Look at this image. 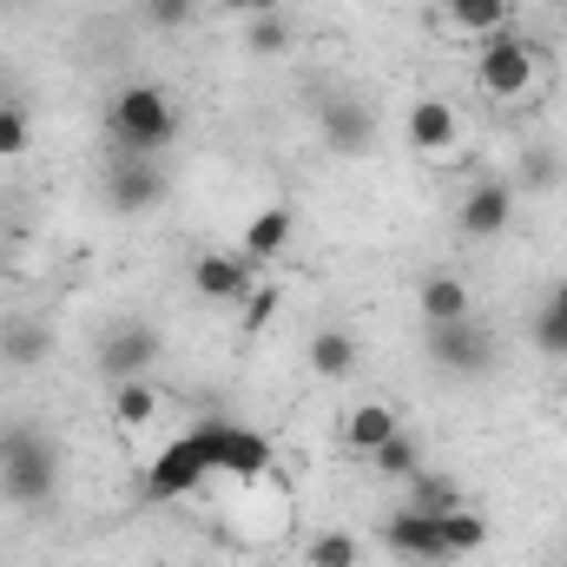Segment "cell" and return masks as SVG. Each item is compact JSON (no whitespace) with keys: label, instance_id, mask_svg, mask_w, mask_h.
<instances>
[{"label":"cell","instance_id":"6da1fadb","mask_svg":"<svg viewBox=\"0 0 567 567\" xmlns=\"http://www.w3.org/2000/svg\"><path fill=\"white\" fill-rule=\"evenodd\" d=\"M383 548L403 555V561H423V567H442V561H468L475 548H488V522L475 508H455V515H416V508H396L383 522Z\"/></svg>","mask_w":567,"mask_h":567},{"label":"cell","instance_id":"7a4b0ae2","mask_svg":"<svg viewBox=\"0 0 567 567\" xmlns=\"http://www.w3.org/2000/svg\"><path fill=\"white\" fill-rule=\"evenodd\" d=\"M106 140H113V152H126V158H158V152H172V145H178V106H172V93L152 86V80L120 86L113 106H106Z\"/></svg>","mask_w":567,"mask_h":567},{"label":"cell","instance_id":"3957f363","mask_svg":"<svg viewBox=\"0 0 567 567\" xmlns=\"http://www.w3.org/2000/svg\"><path fill=\"white\" fill-rule=\"evenodd\" d=\"M0 495L13 508H47L60 495V449L40 429H7L0 435Z\"/></svg>","mask_w":567,"mask_h":567},{"label":"cell","instance_id":"277c9868","mask_svg":"<svg viewBox=\"0 0 567 567\" xmlns=\"http://www.w3.org/2000/svg\"><path fill=\"white\" fill-rule=\"evenodd\" d=\"M475 86L488 93V100H528L535 86H542V53H535V40H522L515 27H502V33H488L482 40V53H475Z\"/></svg>","mask_w":567,"mask_h":567},{"label":"cell","instance_id":"5b68a950","mask_svg":"<svg viewBox=\"0 0 567 567\" xmlns=\"http://www.w3.org/2000/svg\"><path fill=\"white\" fill-rule=\"evenodd\" d=\"M192 442L205 449V462H212V475H231V482H265L271 468H278V449H271V435H258V429L245 423H198L192 429Z\"/></svg>","mask_w":567,"mask_h":567},{"label":"cell","instance_id":"8992f818","mask_svg":"<svg viewBox=\"0 0 567 567\" xmlns=\"http://www.w3.org/2000/svg\"><path fill=\"white\" fill-rule=\"evenodd\" d=\"M423 357L442 377H488V370H495V337H488L475 317H462V323H429Z\"/></svg>","mask_w":567,"mask_h":567},{"label":"cell","instance_id":"52a82bcc","mask_svg":"<svg viewBox=\"0 0 567 567\" xmlns=\"http://www.w3.org/2000/svg\"><path fill=\"white\" fill-rule=\"evenodd\" d=\"M515 185H508V172H488V178H475L468 192H462V205H455V231L468 238V245H495L508 225H515Z\"/></svg>","mask_w":567,"mask_h":567},{"label":"cell","instance_id":"ba28073f","mask_svg":"<svg viewBox=\"0 0 567 567\" xmlns=\"http://www.w3.org/2000/svg\"><path fill=\"white\" fill-rule=\"evenodd\" d=\"M93 363H100V377H106V383H133V377H152V363H158V330H152V323H140V317L113 323V330L100 337Z\"/></svg>","mask_w":567,"mask_h":567},{"label":"cell","instance_id":"9c48e42d","mask_svg":"<svg viewBox=\"0 0 567 567\" xmlns=\"http://www.w3.org/2000/svg\"><path fill=\"white\" fill-rule=\"evenodd\" d=\"M317 133H323V145H330L337 158H363V152L377 145V113H370V100H357V93H337V100H323V113H317Z\"/></svg>","mask_w":567,"mask_h":567},{"label":"cell","instance_id":"30bf717a","mask_svg":"<svg viewBox=\"0 0 567 567\" xmlns=\"http://www.w3.org/2000/svg\"><path fill=\"white\" fill-rule=\"evenodd\" d=\"M212 482V462H205V449L192 442V435H178L158 462H152V475H145V495L152 502H178V495H198Z\"/></svg>","mask_w":567,"mask_h":567},{"label":"cell","instance_id":"8fae6325","mask_svg":"<svg viewBox=\"0 0 567 567\" xmlns=\"http://www.w3.org/2000/svg\"><path fill=\"white\" fill-rule=\"evenodd\" d=\"M165 198V172H158V158H126V152H113V165H106V205L113 212H126V218H140Z\"/></svg>","mask_w":567,"mask_h":567},{"label":"cell","instance_id":"7c38bea8","mask_svg":"<svg viewBox=\"0 0 567 567\" xmlns=\"http://www.w3.org/2000/svg\"><path fill=\"white\" fill-rule=\"evenodd\" d=\"M251 271H258V265H251L245 251H238V258H231V251H198V258H192V290H198L205 303H245V297H251Z\"/></svg>","mask_w":567,"mask_h":567},{"label":"cell","instance_id":"4fadbf2b","mask_svg":"<svg viewBox=\"0 0 567 567\" xmlns=\"http://www.w3.org/2000/svg\"><path fill=\"white\" fill-rule=\"evenodd\" d=\"M303 363H310V377H317V383H350V377H357V363H363V343H357V330H350V323H323V330H310Z\"/></svg>","mask_w":567,"mask_h":567},{"label":"cell","instance_id":"5bb4252c","mask_svg":"<svg viewBox=\"0 0 567 567\" xmlns=\"http://www.w3.org/2000/svg\"><path fill=\"white\" fill-rule=\"evenodd\" d=\"M403 140H410V152H423V158H442V152H455V140H462V120H455V106L449 100H416L410 113H403Z\"/></svg>","mask_w":567,"mask_h":567},{"label":"cell","instance_id":"9a60e30c","mask_svg":"<svg viewBox=\"0 0 567 567\" xmlns=\"http://www.w3.org/2000/svg\"><path fill=\"white\" fill-rule=\"evenodd\" d=\"M390 435H403V416H396L390 403H377V396H370V403H350V410H343V423H337V442H343L357 462H370Z\"/></svg>","mask_w":567,"mask_h":567},{"label":"cell","instance_id":"2e32d148","mask_svg":"<svg viewBox=\"0 0 567 567\" xmlns=\"http://www.w3.org/2000/svg\"><path fill=\"white\" fill-rule=\"evenodd\" d=\"M290 231H297V218H290V205H265L251 225H245V238H238V251L251 258V265H271L284 258V245H290Z\"/></svg>","mask_w":567,"mask_h":567},{"label":"cell","instance_id":"e0dca14e","mask_svg":"<svg viewBox=\"0 0 567 567\" xmlns=\"http://www.w3.org/2000/svg\"><path fill=\"white\" fill-rule=\"evenodd\" d=\"M416 310H423V323H462L468 317V284L455 271H429L416 284Z\"/></svg>","mask_w":567,"mask_h":567},{"label":"cell","instance_id":"ac0fdd59","mask_svg":"<svg viewBox=\"0 0 567 567\" xmlns=\"http://www.w3.org/2000/svg\"><path fill=\"white\" fill-rule=\"evenodd\" d=\"M435 13H442L449 27L488 40V33H502V27L515 20V0H435Z\"/></svg>","mask_w":567,"mask_h":567},{"label":"cell","instance_id":"d6986e66","mask_svg":"<svg viewBox=\"0 0 567 567\" xmlns=\"http://www.w3.org/2000/svg\"><path fill=\"white\" fill-rule=\"evenodd\" d=\"M403 508H416V515H455V508H468V502H462V482H455V475L423 468L416 482H403Z\"/></svg>","mask_w":567,"mask_h":567},{"label":"cell","instance_id":"ffe728a7","mask_svg":"<svg viewBox=\"0 0 567 567\" xmlns=\"http://www.w3.org/2000/svg\"><path fill=\"white\" fill-rule=\"evenodd\" d=\"M152 416H158V383H152V377L113 383V429L140 435V429H152Z\"/></svg>","mask_w":567,"mask_h":567},{"label":"cell","instance_id":"44dd1931","mask_svg":"<svg viewBox=\"0 0 567 567\" xmlns=\"http://www.w3.org/2000/svg\"><path fill=\"white\" fill-rule=\"evenodd\" d=\"M290 40H297V27L284 20L278 7H258V13L245 20V53H251V60H284Z\"/></svg>","mask_w":567,"mask_h":567},{"label":"cell","instance_id":"7402d4cb","mask_svg":"<svg viewBox=\"0 0 567 567\" xmlns=\"http://www.w3.org/2000/svg\"><path fill=\"white\" fill-rule=\"evenodd\" d=\"M535 350L542 357H555V363H567V278L548 290V303L535 310Z\"/></svg>","mask_w":567,"mask_h":567},{"label":"cell","instance_id":"603a6c76","mask_svg":"<svg viewBox=\"0 0 567 567\" xmlns=\"http://www.w3.org/2000/svg\"><path fill=\"white\" fill-rule=\"evenodd\" d=\"M561 172H567V158L555 152V145H528V152H522V165L508 172V185H515V192H555V185H561Z\"/></svg>","mask_w":567,"mask_h":567},{"label":"cell","instance_id":"cb8c5ba5","mask_svg":"<svg viewBox=\"0 0 567 567\" xmlns=\"http://www.w3.org/2000/svg\"><path fill=\"white\" fill-rule=\"evenodd\" d=\"M370 468H377L383 482H416V475H423V442L403 429V435H390V442L370 455Z\"/></svg>","mask_w":567,"mask_h":567},{"label":"cell","instance_id":"d4e9b609","mask_svg":"<svg viewBox=\"0 0 567 567\" xmlns=\"http://www.w3.org/2000/svg\"><path fill=\"white\" fill-rule=\"evenodd\" d=\"M303 567H363V548H357V535H343V528H323V535H310Z\"/></svg>","mask_w":567,"mask_h":567},{"label":"cell","instance_id":"484cf974","mask_svg":"<svg viewBox=\"0 0 567 567\" xmlns=\"http://www.w3.org/2000/svg\"><path fill=\"white\" fill-rule=\"evenodd\" d=\"M47 350H53V337H47L40 323H7V330H0V357H7V363H40Z\"/></svg>","mask_w":567,"mask_h":567},{"label":"cell","instance_id":"4316f807","mask_svg":"<svg viewBox=\"0 0 567 567\" xmlns=\"http://www.w3.org/2000/svg\"><path fill=\"white\" fill-rule=\"evenodd\" d=\"M27 145H33V113L0 93V158H20Z\"/></svg>","mask_w":567,"mask_h":567},{"label":"cell","instance_id":"83f0119b","mask_svg":"<svg viewBox=\"0 0 567 567\" xmlns=\"http://www.w3.org/2000/svg\"><path fill=\"white\" fill-rule=\"evenodd\" d=\"M192 7H198V0H145V27L178 33V27H192Z\"/></svg>","mask_w":567,"mask_h":567},{"label":"cell","instance_id":"f1b7e54d","mask_svg":"<svg viewBox=\"0 0 567 567\" xmlns=\"http://www.w3.org/2000/svg\"><path fill=\"white\" fill-rule=\"evenodd\" d=\"M271 303H278V290H271V284H265V290H258V297H251V310H245V330H258V323H265V317H271Z\"/></svg>","mask_w":567,"mask_h":567},{"label":"cell","instance_id":"f546056e","mask_svg":"<svg viewBox=\"0 0 567 567\" xmlns=\"http://www.w3.org/2000/svg\"><path fill=\"white\" fill-rule=\"evenodd\" d=\"M561 567H567V542H561Z\"/></svg>","mask_w":567,"mask_h":567}]
</instances>
